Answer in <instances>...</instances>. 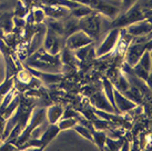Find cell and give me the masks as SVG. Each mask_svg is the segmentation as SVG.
<instances>
[{
  "mask_svg": "<svg viewBox=\"0 0 152 151\" xmlns=\"http://www.w3.org/2000/svg\"><path fill=\"white\" fill-rule=\"evenodd\" d=\"M137 38L135 40H132L130 45L128 46L127 50L124 52L126 55V61L130 67H133L135 63L139 61L141 56L143 55V52L147 49H151V39L150 37H134Z\"/></svg>",
  "mask_w": 152,
  "mask_h": 151,
  "instance_id": "cell-1",
  "label": "cell"
},
{
  "mask_svg": "<svg viewBox=\"0 0 152 151\" xmlns=\"http://www.w3.org/2000/svg\"><path fill=\"white\" fill-rule=\"evenodd\" d=\"M46 117V110L45 109H34L31 112L30 119L27 126L25 127V129L21 131V133L17 137V141H16V146H21L29 139L31 132L37 128L38 126H40L45 120Z\"/></svg>",
  "mask_w": 152,
  "mask_h": 151,
  "instance_id": "cell-2",
  "label": "cell"
},
{
  "mask_svg": "<svg viewBox=\"0 0 152 151\" xmlns=\"http://www.w3.org/2000/svg\"><path fill=\"white\" fill-rule=\"evenodd\" d=\"M96 13L97 11L81 18L78 21V30H82L92 39L97 37L100 30V17Z\"/></svg>",
  "mask_w": 152,
  "mask_h": 151,
  "instance_id": "cell-3",
  "label": "cell"
},
{
  "mask_svg": "<svg viewBox=\"0 0 152 151\" xmlns=\"http://www.w3.org/2000/svg\"><path fill=\"white\" fill-rule=\"evenodd\" d=\"M93 42V39L90 36L83 32L82 30H77L75 32L70 34L67 37L66 40V48H68L69 50L75 51L77 49H79L81 47L88 46L90 43Z\"/></svg>",
  "mask_w": 152,
  "mask_h": 151,
  "instance_id": "cell-4",
  "label": "cell"
},
{
  "mask_svg": "<svg viewBox=\"0 0 152 151\" xmlns=\"http://www.w3.org/2000/svg\"><path fill=\"white\" fill-rule=\"evenodd\" d=\"M120 32H121V29L120 28H113L109 32V34L107 36V38L103 40L100 47L97 49L96 51V56L97 57H102V56H106L108 54H110L111 51L114 49V47L117 46L119 40V37H120Z\"/></svg>",
  "mask_w": 152,
  "mask_h": 151,
  "instance_id": "cell-5",
  "label": "cell"
},
{
  "mask_svg": "<svg viewBox=\"0 0 152 151\" xmlns=\"http://www.w3.org/2000/svg\"><path fill=\"white\" fill-rule=\"evenodd\" d=\"M113 98H114V107L115 109L118 110L119 113L127 112L129 110L134 109L137 107V103L130 100L129 98L122 95L119 91L118 89L113 88Z\"/></svg>",
  "mask_w": 152,
  "mask_h": 151,
  "instance_id": "cell-6",
  "label": "cell"
},
{
  "mask_svg": "<svg viewBox=\"0 0 152 151\" xmlns=\"http://www.w3.org/2000/svg\"><path fill=\"white\" fill-rule=\"evenodd\" d=\"M127 32L131 37H141L149 34L151 31V23L148 20H141L127 26Z\"/></svg>",
  "mask_w": 152,
  "mask_h": 151,
  "instance_id": "cell-7",
  "label": "cell"
},
{
  "mask_svg": "<svg viewBox=\"0 0 152 151\" xmlns=\"http://www.w3.org/2000/svg\"><path fill=\"white\" fill-rule=\"evenodd\" d=\"M91 102L92 105L99 110H103L107 112H112V113H118V111L114 109L113 106L110 103V101L108 100V98L106 97L103 91L94 93L91 97Z\"/></svg>",
  "mask_w": 152,
  "mask_h": 151,
  "instance_id": "cell-8",
  "label": "cell"
},
{
  "mask_svg": "<svg viewBox=\"0 0 152 151\" xmlns=\"http://www.w3.org/2000/svg\"><path fill=\"white\" fill-rule=\"evenodd\" d=\"M27 69L31 72V75H34L36 78H39L40 80H42L45 84H56L59 82L60 80L62 79V75L61 73H53V72H46L41 71V70H34L31 67H27Z\"/></svg>",
  "mask_w": 152,
  "mask_h": 151,
  "instance_id": "cell-9",
  "label": "cell"
},
{
  "mask_svg": "<svg viewBox=\"0 0 152 151\" xmlns=\"http://www.w3.org/2000/svg\"><path fill=\"white\" fill-rule=\"evenodd\" d=\"M60 132V128L57 123H50V126L43 131L42 134L40 136V141H41V149L48 146L51 140H53L55 137L58 136Z\"/></svg>",
  "mask_w": 152,
  "mask_h": 151,
  "instance_id": "cell-10",
  "label": "cell"
},
{
  "mask_svg": "<svg viewBox=\"0 0 152 151\" xmlns=\"http://www.w3.org/2000/svg\"><path fill=\"white\" fill-rule=\"evenodd\" d=\"M62 113H64L62 107L58 105L51 106L46 110V118L49 123H57L62 117Z\"/></svg>",
  "mask_w": 152,
  "mask_h": 151,
  "instance_id": "cell-11",
  "label": "cell"
},
{
  "mask_svg": "<svg viewBox=\"0 0 152 151\" xmlns=\"http://www.w3.org/2000/svg\"><path fill=\"white\" fill-rule=\"evenodd\" d=\"M43 11L47 12L48 16H50L53 19H60V18L67 16L69 9L64 8V7H58V6H46L43 8Z\"/></svg>",
  "mask_w": 152,
  "mask_h": 151,
  "instance_id": "cell-12",
  "label": "cell"
},
{
  "mask_svg": "<svg viewBox=\"0 0 152 151\" xmlns=\"http://www.w3.org/2000/svg\"><path fill=\"white\" fill-rule=\"evenodd\" d=\"M41 2L45 4L46 6H58V7H64V8L69 9H75L81 4H78L76 1L72 0H41Z\"/></svg>",
  "mask_w": 152,
  "mask_h": 151,
  "instance_id": "cell-13",
  "label": "cell"
},
{
  "mask_svg": "<svg viewBox=\"0 0 152 151\" xmlns=\"http://www.w3.org/2000/svg\"><path fill=\"white\" fill-rule=\"evenodd\" d=\"M19 103H20V99H19V97L15 96L12 98V100L9 102V105L6 107V109L4 110V112L0 114L1 119L6 120V119H8V118L11 117V116H12V113L16 111V109H17V107L19 106Z\"/></svg>",
  "mask_w": 152,
  "mask_h": 151,
  "instance_id": "cell-14",
  "label": "cell"
},
{
  "mask_svg": "<svg viewBox=\"0 0 152 151\" xmlns=\"http://www.w3.org/2000/svg\"><path fill=\"white\" fill-rule=\"evenodd\" d=\"M102 86H103V92H104L106 97L108 98V100L110 101V103L113 106V108L115 109V107H114V98H113V88H114L113 84H111V81L108 78H103L102 79Z\"/></svg>",
  "mask_w": 152,
  "mask_h": 151,
  "instance_id": "cell-15",
  "label": "cell"
},
{
  "mask_svg": "<svg viewBox=\"0 0 152 151\" xmlns=\"http://www.w3.org/2000/svg\"><path fill=\"white\" fill-rule=\"evenodd\" d=\"M92 12H94V10L92 8L88 7V6H85V4H80L77 8L71 9L72 16L75 18H77V19H81V18L86 17V16H88V15H90V13Z\"/></svg>",
  "mask_w": 152,
  "mask_h": 151,
  "instance_id": "cell-16",
  "label": "cell"
},
{
  "mask_svg": "<svg viewBox=\"0 0 152 151\" xmlns=\"http://www.w3.org/2000/svg\"><path fill=\"white\" fill-rule=\"evenodd\" d=\"M91 132H92V139L93 141L92 142H94L96 144H97L98 147H99V149H103V147H104V142H106V139H107V133L106 132H103L102 130H91Z\"/></svg>",
  "mask_w": 152,
  "mask_h": 151,
  "instance_id": "cell-17",
  "label": "cell"
},
{
  "mask_svg": "<svg viewBox=\"0 0 152 151\" xmlns=\"http://www.w3.org/2000/svg\"><path fill=\"white\" fill-rule=\"evenodd\" d=\"M12 88H13V80L11 77L9 78L8 75H7V78L4 79V81L2 84H0V103H1V101L4 99V97L6 96L10 90H12Z\"/></svg>",
  "mask_w": 152,
  "mask_h": 151,
  "instance_id": "cell-18",
  "label": "cell"
},
{
  "mask_svg": "<svg viewBox=\"0 0 152 151\" xmlns=\"http://www.w3.org/2000/svg\"><path fill=\"white\" fill-rule=\"evenodd\" d=\"M73 129H75L79 134H81L83 138L88 139V140H90V141H93L92 132H91L92 129H90V128H88L87 126H83V125H81V123H77V125H75V126H73Z\"/></svg>",
  "mask_w": 152,
  "mask_h": 151,
  "instance_id": "cell-19",
  "label": "cell"
},
{
  "mask_svg": "<svg viewBox=\"0 0 152 151\" xmlns=\"http://www.w3.org/2000/svg\"><path fill=\"white\" fill-rule=\"evenodd\" d=\"M77 123H78L77 118H61L59 121L57 122L60 130H66V129L73 128V126L77 125Z\"/></svg>",
  "mask_w": 152,
  "mask_h": 151,
  "instance_id": "cell-20",
  "label": "cell"
},
{
  "mask_svg": "<svg viewBox=\"0 0 152 151\" xmlns=\"http://www.w3.org/2000/svg\"><path fill=\"white\" fill-rule=\"evenodd\" d=\"M91 48H92V43H90L88 46H85V47H81L79 49H77L75 50V57L78 58L79 60H85L87 57H88L89 52L91 50Z\"/></svg>",
  "mask_w": 152,
  "mask_h": 151,
  "instance_id": "cell-21",
  "label": "cell"
},
{
  "mask_svg": "<svg viewBox=\"0 0 152 151\" xmlns=\"http://www.w3.org/2000/svg\"><path fill=\"white\" fill-rule=\"evenodd\" d=\"M106 146L107 149H109V150H118V149H120V147H122V140L115 141L112 138H108L107 137L106 142H104V147Z\"/></svg>",
  "mask_w": 152,
  "mask_h": 151,
  "instance_id": "cell-22",
  "label": "cell"
},
{
  "mask_svg": "<svg viewBox=\"0 0 152 151\" xmlns=\"http://www.w3.org/2000/svg\"><path fill=\"white\" fill-rule=\"evenodd\" d=\"M135 2H137V0H122V2L120 4V8L119 9H121L123 12H126L128 9L130 8V7H132Z\"/></svg>",
  "mask_w": 152,
  "mask_h": 151,
  "instance_id": "cell-23",
  "label": "cell"
},
{
  "mask_svg": "<svg viewBox=\"0 0 152 151\" xmlns=\"http://www.w3.org/2000/svg\"><path fill=\"white\" fill-rule=\"evenodd\" d=\"M34 20H36V22H38V23H40V22H42V20L45 19V11L43 10H41V9H38V10H36L34 11Z\"/></svg>",
  "mask_w": 152,
  "mask_h": 151,
  "instance_id": "cell-24",
  "label": "cell"
},
{
  "mask_svg": "<svg viewBox=\"0 0 152 151\" xmlns=\"http://www.w3.org/2000/svg\"><path fill=\"white\" fill-rule=\"evenodd\" d=\"M79 116V113L75 111V110L72 109H68L64 111V113H62V117L61 118H77Z\"/></svg>",
  "mask_w": 152,
  "mask_h": 151,
  "instance_id": "cell-25",
  "label": "cell"
},
{
  "mask_svg": "<svg viewBox=\"0 0 152 151\" xmlns=\"http://www.w3.org/2000/svg\"><path fill=\"white\" fill-rule=\"evenodd\" d=\"M4 37V32H2V30H0V39Z\"/></svg>",
  "mask_w": 152,
  "mask_h": 151,
  "instance_id": "cell-26",
  "label": "cell"
}]
</instances>
